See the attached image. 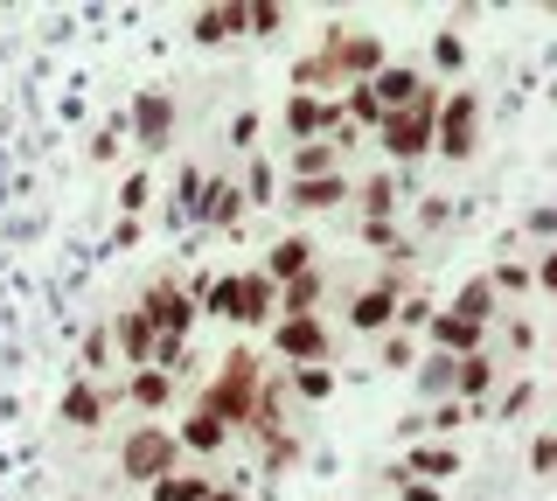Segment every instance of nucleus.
<instances>
[{
    "label": "nucleus",
    "instance_id": "39448f33",
    "mask_svg": "<svg viewBox=\"0 0 557 501\" xmlns=\"http://www.w3.org/2000/svg\"><path fill=\"white\" fill-rule=\"evenodd\" d=\"M313 49H321V57L335 63V77H342V84H370V77L383 71V63H391L383 36H370V28H342V22H327Z\"/></svg>",
    "mask_w": 557,
    "mask_h": 501
},
{
    "label": "nucleus",
    "instance_id": "473e14b6",
    "mask_svg": "<svg viewBox=\"0 0 557 501\" xmlns=\"http://www.w3.org/2000/svg\"><path fill=\"white\" fill-rule=\"evenodd\" d=\"M293 390H300L307 404H327V397H335V370H327V362H307V370H293Z\"/></svg>",
    "mask_w": 557,
    "mask_h": 501
},
{
    "label": "nucleus",
    "instance_id": "f8f14e48",
    "mask_svg": "<svg viewBox=\"0 0 557 501\" xmlns=\"http://www.w3.org/2000/svg\"><path fill=\"white\" fill-rule=\"evenodd\" d=\"M425 71H411V63H383V71L370 77V98L383 112H405V105H418V91H425Z\"/></svg>",
    "mask_w": 557,
    "mask_h": 501
},
{
    "label": "nucleus",
    "instance_id": "393cba45",
    "mask_svg": "<svg viewBox=\"0 0 557 501\" xmlns=\"http://www.w3.org/2000/svg\"><path fill=\"white\" fill-rule=\"evenodd\" d=\"M348 202L362 210V223H397V175H370L362 188H348Z\"/></svg>",
    "mask_w": 557,
    "mask_h": 501
},
{
    "label": "nucleus",
    "instance_id": "c756f323",
    "mask_svg": "<svg viewBox=\"0 0 557 501\" xmlns=\"http://www.w3.org/2000/svg\"><path fill=\"white\" fill-rule=\"evenodd\" d=\"M453 362H460V355H440V349L418 355V390H425L432 404H440V397H453Z\"/></svg>",
    "mask_w": 557,
    "mask_h": 501
},
{
    "label": "nucleus",
    "instance_id": "a18cd8bd",
    "mask_svg": "<svg viewBox=\"0 0 557 501\" xmlns=\"http://www.w3.org/2000/svg\"><path fill=\"white\" fill-rule=\"evenodd\" d=\"M550 460H557V446H550V431H536V439H530V466H536V474H550Z\"/></svg>",
    "mask_w": 557,
    "mask_h": 501
},
{
    "label": "nucleus",
    "instance_id": "5701e85b",
    "mask_svg": "<svg viewBox=\"0 0 557 501\" xmlns=\"http://www.w3.org/2000/svg\"><path fill=\"white\" fill-rule=\"evenodd\" d=\"M487 390H495V355H487V349H481V355H460V362H453V397H460L467 411H474Z\"/></svg>",
    "mask_w": 557,
    "mask_h": 501
},
{
    "label": "nucleus",
    "instance_id": "79ce46f5",
    "mask_svg": "<svg viewBox=\"0 0 557 501\" xmlns=\"http://www.w3.org/2000/svg\"><path fill=\"white\" fill-rule=\"evenodd\" d=\"M119 140H126V126H119V118H112V126H98V140H91V161H112V153H119Z\"/></svg>",
    "mask_w": 557,
    "mask_h": 501
},
{
    "label": "nucleus",
    "instance_id": "49530a36",
    "mask_svg": "<svg viewBox=\"0 0 557 501\" xmlns=\"http://www.w3.org/2000/svg\"><path fill=\"white\" fill-rule=\"evenodd\" d=\"M258 140V112H237L231 118V147H251Z\"/></svg>",
    "mask_w": 557,
    "mask_h": 501
},
{
    "label": "nucleus",
    "instance_id": "58836bf2",
    "mask_svg": "<svg viewBox=\"0 0 557 501\" xmlns=\"http://www.w3.org/2000/svg\"><path fill=\"white\" fill-rule=\"evenodd\" d=\"M147 202H153V181H147V167H133L126 188H119V210H126V216L139 223V210H147Z\"/></svg>",
    "mask_w": 557,
    "mask_h": 501
},
{
    "label": "nucleus",
    "instance_id": "0eeeda50",
    "mask_svg": "<svg viewBox=\"0 0 557 501\" xmlns=\"http://www.w3.org/2000/svg\"><path fill=\"white\" fill-rule=\"evenodd\" d=\"M133 306H139V321H147L153 335H174V341H188V327L202 321V314H196V300L182 292V279H153Z\"/></svg>",
    "mask_w": 557,
    "mask_h": 501
},
{
    "label": "nucleus",
    "instance_id": "c03bdc74",
    "mask_svg": "<svg viewBox=\"0 0 557 501\" xmlns=\"http://www.w3.org/2000/svg\"><path fill=\"white\" fill-rule=\"evenodd\" d=\"M509 349H516V355H530V349H536V321H522V314L509 321Z\"/></svg>",
    "mask_w": 557,
    "mask_h": 501
},
{
    "label": "nucleus",
    "instance_id": "e433bc0d",
    "mask_svg": "<svg viewBox=\"0 0 557 501\" xmlns=\"http://www.w3.org/2000/svg\"><path fill=\"white\" fill-rule=\"evenodd\" d=\"M376 362H391V370H418V341L411 335H376Z\"/></svg>",
    "mask_w": 557,
    "mask_h": 501
},
{
    "label": "nucleus",
    "instance_id": "cd10ccee",
    "mask_svg": "<svg viewBox=\"0 0 557 501\" xmlns=\"http://www.w3.org/2000/svg\"><path fill=\"white\" fill-rule=\"evenodd\" d=\"M209 488H216V474H161L147 488V501H202Z\"/></svg>",
    "mask_w": 557,
    "mask_h": 501
},
{
    "label": "nucleus",
    "instance_id": "f257e3e1",
    "mask_svg": "<svg viewBox=\"0 0 557 501\" xmlns=\"http://www.w3.org/2000/svg\"><path fill=\"white\" fill-rule=\"evenodd\" d=\"M258 376H265V362H258L251 349H231V355H223V370L209 376V390H202L196 411H209L216 425L244 431V425H251V404H258Z\"/></svg>",
    "mask_w": 557,
    "mask_h": 501
},
{
    "label": "nucleus",
    "instance_id": "a19ab883",
    "mask_svg": "<svg viewBox=\"0 0 557 501\" xmlns=\"http://www.w3.org/2000/svg\"><path fill=\"white\" fill-rule=\"evenodd\" d=\"M293 460H300V439H293V431H272L265 439V474H286Z\"/></svg>",
    "mask_w": 557,
    "mask_h": 501
},
{
    "label": "nucleus",
    "instance_id": "09e8293b",
    "mask_svg": "<svg viewBox=\"0 0 557 501\" xmlns=\"http://www.w3.org/2000/svg\"><path fill=\"white\" fill-rule=\"evenodd\" d=\"M397 494L405 501H440V488H425V480H397Z\"/></svg>",
    "mask_w": 557,
    "mask_h": 501
},
{
    "label": "nucleus",
    "instance_id": "a878e982",
    "mask_svg": "<svg viewBox=\"0 0 557 501\" xmlns=\"http://www.w3.org/2000/svg\"><path fill=\"white\" fill-rule=\"evenodd\" d=\"M119 397H126V404H139V411H168V404H174V376H161V370H133L126 384H119Z\"/></svg>",
    "mask_w": 557,
    "mask_h": 501
},
{
    "label": "nucleus",
    "instance_id": "72a5a7b5",
    "mask_svg": "<svg viewBox=\"0 0 557 501\" xmlns=\"http://www.w3.org/2000/svg\"><path fill=\"white\" fill-rule=\"evenodd\" d=\"M278 28H286L278 0H244V36H278Z\"/></svg>",
    "mask_w": 557,
    "mask_h": 501
},
{
    "label": "nucleus",
    "instance_id": "7ed1b4c3",
    "mask_svg": "<svg viewBox=\"0 0 557 501\" xmlns=\"http://www.w3.org/2000/svg\"><path fill=\"white\" fill-rule=\"evenodd\" d=\"M440 84H425V91H418V105H405V112H383V126H376V147L391 153L397 167L405 161H425L432 153V112H440Z\"/></svg>",
    "mask_w": 557,
    "mask_h": 501
},
{
    "label": "nucleus",
    "instance_id": "c9c22d12",
    "mask_svg": "<svg viewBox=\"0 0 557 501\" xmlns=\"http://www.w3.org/2000/svg\"><path fill=\"white\" fill-rule=\"evenodd\" d=\"M104 370H112V335H104V321H98L91 335H84V376L104 384Z\"/></svg>",
    "mask_w": 557,
    "mask_h": 501
},
{
    "label": "nucleus",
    "instance_id": "c85d7f7f",
    "mask_svg": "<svg viewBox=\"0 0 557 501\" xmlns=\"http://www.w3.org/2000/svg\"><path fill=\"white\" fill-rule=\"evenodd\" d=\"M147 370H161V376H174V384H182V376L196 370V355H188V341H174V335H153V355H147Z\"/></svg>",
    "mask_w": 557,
    "mask_h": 501
},
{
    "label": "nucleus",
    "instance_id": "ea45409f",
    "mask_svg": "<svg viewBox=\"0 0 557 501\" xmlns=\"http://www.w3.org/2000/svg\"><path fill=\"white\" fill-rule=\"evenodd\" d=\"M362 245H370V251H391V258H411V245L397 237V223H362Z\"/></svg>",
    "mask_w": 557,
    "mask_h": 501
},
{
    "label": "nucleus",
    "instance_id": "2f4dec72",
    "mask_svg": "<svg viewBox=\"0 0 557 501\" xmlns=\"http://www.w3.org/2000/svg\"><path fill=\"white\" fill-rule=\"evenodd\" d=\"M237 188H244V210H251V202H278V167L272 161H251Z\"/></svg>",
    "mask_w": 557,
    "mask_h": 501
},
{
    "label": "nucleus",
    "instance_id": "8fccbe9b",
    "mask_svg": "<svg viewBox=\"0 0 557 501\" xmlns=\"http://www.w3.org/2000/svg\"><path fill=\"white\" fill-rule=\"evenodd\" d=\"M202 501H244V488H223V480H216V488H209Z\"/></svg>",
    "mask_w": 557,
    "mask_h": 501
},
{
    "label": "nucleus",
    "instance_id": "9b49d317",
    "mask_svg": "<svg viewBox=\"0 0 557 501\" xmlns=\"http://www.w3.org/2000/svg\"><path fill=\"white\" fill-rule=\"evenodd\" d=\"M272 349H278L286 370L327 362V327H321V314H313V321H272Z\"/></svg>",
    "mask_w": 557,
    "mask_h": 501
},
{
    "label": "nucleus",
    "instance_id": "f3484780",
    "mask_svg": "<svg viewBox=\"0 0 557 501\" xmlns=\"http://www.w3.org/2000/svg\"><path fill=\"white\" fill-rule=\"evenodd\" d=\"M174 446H182V453H196V460H216L223 446H231V425H216L209 411H188V418L174 425Z\"/></svg>",
    "mask_w": 557,
    "mask_h": 501
},
{
    "label": "nucleus",
    "instance_id": "412c9836",
    "mask_svg": "<svg viewBox=\"0 0 557 501\" xmlns=\"http://www.w3.org/2000/svg\"><path fill=\"white\" fill-rule=\"evenodd\" d=\"M321 175H342V147L335 140H300L286 161V181H321Z\"/></svg>",
    "mask_w": 557,
    "mask_h": 501
},
{
    "label": "nucleus",
    "instance_id": "4468645a",
    "mask_svg": "<svg viewBox=\"0 0 557 501\" xmlns=\"http://www.w3.org/2000/svg\"><path fill=\"white\" fill-rule=\"evenodd\" d=\"M202 223H209V230H237V223H244V188L231 181V175H209L202 181V210H196Z\"/></svg>",
    "mask_w": 557,
    "mask_h": 501
},
{
    "label": "nucleus",
    "instance_id": "aec40b11",
    "mask_svg": "<svg viewBox=\"0 0 557 501\" xmlns=\"http://www.w3.org/2000/svg\"><path fill=\"white\" fill-rule=\"evenodd\" d=\"M446 314H453V321H467V327H487V321L502 314V292L487 286V272H481V279H467L460 292H453V306H446Z\"/></svg>",
    "mask_w": 557,
    "mask_h": 501
},
{
    "label": "nucleus",
    "instance_id": "ddd939ff",
    "mask_svg": "<svg viewBox=\"0 0 557 501\" xmlns=\"http://www.w3.org/2000/svg\"><path fill=\"white\" fill-rule=\"evenodd\" d=\"M104 335H112L119 362H133V370H147V355H153V327L139 321V306H119V314L104 321Z\"/></svg>",
    "mask_w": 557,
    "mask_h": 501
},
{
    "label": "nucleus",
    "instance_id": "7c9ffc66",
    "mask_svg": "<svg viewBox=\"0 0 557 501\" xmlns=\"http://www.w3.org/2000/svg\"><path fill=\"white\" fill-rule=\"evenodd\" d=\"M202 181H209L202 167H182V175H174V202H168V223H174V216H196V210H202Z\"/></svg>",
    "mask_w": 557,
    "mask_h": 501
},
{
    "label": "nucleus",
    "instance_id": "1a4fd4ad",
    "mask_svg": "<svg viewBox=\"0 0 557 501\" xmlns=\"http://www.w3.org/2000/svg\"><path fill=\"white\" fill-rule=\"evenodd\" d=\"M460 474V446L453 439H411L405 453H397V474L391 480H425V488H440V480Z\"/></svg>",
    "mask_w": 557,
    "mask_h": 501
},
{
    "label": "nucleus",
    "instance_id": "4be33fe9",
    "mask_svg": "<svg viewBox=\"0 0 557 501\" xmlns=\"http://www.w3.org/2000/svg\"><path fill=\"white\" fill-rule=\"evenodd\" d=\"M258 272H265L272 286H286V279H300V272H313V237H278Z\"/></svg>",
    "mask_w": 557,
    "mask_h": 501
},
{
    "label": "nucleus",
    "instance_id": "37998d69",
    "mask_svg": "<svg viewBox=\"0 0 557 501\" xmlns=\"http://www.w3.org/2000/svg\"><path fill=\"white\" fill-rule=\"evenodd\" d=\"M530 404H536V384H516L509 397H502V418H522Z\"/></svg>",
    "mask_w": 557,
    "mask_h": 501
},
{
    "label": "nucleus",
    "instance_id": "4c0bfd02",
    "mask_svg": "<svg viewBox=\"0 0 557 501\" xmlns=\"http://www.w3.org/2000/svg\"><path fill=\"white\" fill-rule=\"evenodd\" d=\"M432 314H440V306H432L425 292H405V300H397V321H391V327H397V335H411V327H425Z\"/></svg>",
    "mask_w": 557,
    "mask_h": 501
},
{
    "label": "nucleus",
    "instance_id": "a211bd4d",
    "mask_svg": "<svg viewBox=\"0 0 557 501\" xmlns=\"http://www.w3.org/2000/svg\"><path fill=\"white\" fill-rule=\"evenodd\" d=\"M321 292H327V272H321V265L300 272V279H286V286H278V314H272V321H313Z\"/></svg>",
    "mask_w": 557,
    "mask_h": 501
},
{
    "label": "nucleus",
    "instance_id": "f03ea898",
    "mask_svg": "<svg viewBox=\"0 0 557 501\" xmlns=\"http://www.w3.org/2000/svg\"><path fill=\"white\" fill-rule=\"evenodd\" d=\"M119 474L139 480V488H153L161 474H182V446H174V425H161V418L133 425L126 439H119Z\"/></svg>",
    "mask_w": 557,
    "mask_h": 501
},
{
    "label": "nucleus",
    "instance_id": "b1692460",
    "mask_svg": "<svg viewBox=\"0 0 557 501\" xmlns=\"http://www.w3.org/2000/svg\"><path fill=\"white\" fill-rule=\"evenodd\" d=\"M286 202L293 210H342L348 202V175H321V181H286Z\"/></svg>",
    "mask_w": 557,
    "mask_h": 501
},
{
    "label": "nucleus",
    "instance_id": "dca6fc26",
    "mask_svg": "<svg viewBox=\"0 0 557 501\" xmlns=\"http://www.w3.org/2000/svg\"><path fill=\"white\" fill-rule=\"evenodd\" d=\"M188 36H196L202 49H216V42L244 36V0H209V8H196V22H188Z\"/></svg>",
    "mask_w": 557,
    "mask_h": 501
},
{
    "label": "nucleus",
    "instance_id": "f704fd0d",
    "mask_svg": "<svg viewBox=\"0 0 557 501\" xmlns=\"http://www.w3.org/2000/svg\"><path fill=\"white\" fill-rule=\"evenodd\" d=\"M432 71L460 77V71H467V36H453V28H440V36H432Z\"/></svg>",
    "mask_w": 557,
    "mask_h": 501
},
{
    "label": "nucleus",
    "instance_id": "de8ad7c7",
    "mask_svg": "<svg viewBox=\"0 0 557 501\" xmlns=\"http://www.w3.org/2000/svg\"><path fill=\"white\" fill-rule=\"evenodd\" d=\"M536 286H544V292H557V251H544V258H536Z\"/></svg>",
    "mask_w": 557,
    "mask_h": 501
},
{
    "label": "nucleus",
    "instance_id": "6e6552de",
    "mask_svg": "<svg viewBox=\"0 0 557 501\" xmlns=\"http://www.w3.org/2000/svg\"><path fill=\"white\" fill-rule=\"evenodd\" d=\"M405 279H397V265L391 272H376V286H362L356 300H348V327L356 335H391V321H397V300H405Z\"/></svg>",
    "mask_w": 557,
    "mask_h": 501
},
{
    "label": "nucleus",
    "instance_id": "2eb2a0df",
    "mask_svg": "<svg viewBox=\"0 0 557 501\" xmlns=\"http://www.w3.org/2000/svg\"><path fill=\"white\" fill-rule=\"evenodd\" d=\"M278 314V286L265 279V272H237V327H265Z\"/></svg>",
    "mask_w": 557,
    "mask_h": 501
},
{
    "label": "nucleus",
    "instance_id": "bb28decb",
    "mask_svg": "<svg viewBox=\"0 0 557 501\" xmlns=\"http://www.w3.org/2000/svg\"><path fill=\"white\" fill-rule=\"evenodd\" d=\"M293 84H300L307 98H321V91H342V77H335V63L321 57V49H307L300 63H293Z\"/></svg>",
    "mask_w": 557,
    "mask_h": 501
},
{
    "label": "nucleus",
    "instance_id": "20e7f679",
    "mask_svg": "<svg viewBox=\"0 0 557 501\" xmlns=\"http://www.w3.org/2000/svg\"><path fill=\"white\" fill-rule=\"evenodd\" d=\"M481 147V91H467V84H453L440 98V112H432V153H446V161H474Z\"/></svg>",
    "mask_w": 557,
    "mask_h": 501
},
{
    "label": "nucleus",
    "instance_id": "423d86ee",
    "mask_svg": "<svg viewBox=\"0 0 557 501\" xmlns=\"http://www.w3.org/2000/svg\"><path fill=\"white\" fill-rule=\"evenodd\" d=\"M126 140H133L139 153H168V147H174V91L147 84V91L133 98V112H126Z\"/></svg>",
    "mask_w": 557,
    "mask_h": 501
},
{
    "label": "nucleus",
    "instance_id": "6ab92c4d",
    "mask_svg": "<svg viewBox=\"0 0 557 501\" xmlns=\"http://www.w3.org/2000/svg\"><path fill=\"white\" fill-rule=\"evenodd\" d=\"M425 335H432V349H440V355H481V349H487V327H467V321H453L446 306L425 321Z\"/></svg>",
    "mask_w": 557,
    "mask_h": 501
},
{
    "label": "nucleus",
    "instance_id": "9d476101",
    "mask_svg": "<svg viewBox=\"0 0 557 501\" xmlns=\"http://www.w3.org/2000/svg\"><path fill=\"white\" fill-rule=\"evenodd\" d=\"M112 404H126L119 397V384H91V376H77V384H63V404H57V418L70 425V431H91Z\"/></svg>",
    "mask_w": 557,
    "mask_h": 501
}]
</instances>
